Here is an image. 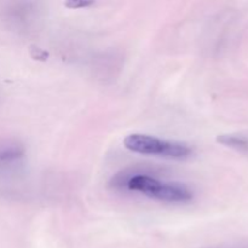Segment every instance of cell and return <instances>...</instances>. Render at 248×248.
Listing matches in <instances>:
<instances>
[{
    "instance_id": "2",
    "label": "cell",
    "mask_w": 248,
    "mask_h": 248,
    "mask_svg": "<svg viewBox=\"0 0 248 248\" xmlns=\"http://www.w3.org/2000/svg\"><path fill=\"white\" fill-rule=\"evenodd\" d=\"M124 147L135 154L169 160L189 159L194 153L193 148L186 143L165 140L147 133L127 135L124 140Z\"/></svg>"
},
{
    "instance_id": "1",
    "label": "cell",
    "mask_w": 248,
    "mask_h": 248,
    "mask_svg": "<svg viewBox=\"0 0 248 248\" xmlns=\"http://www.w3.org/2000/svg\"><path fill=\"white\" fill-rule=\"evenodd\" d=\"M110 186L116 190L131 191L167 203H188L194 199L193 189L186 184L161 179L137 170L119 172L110 181Z\"/></svg>"
},
{
    "instance_id": "6",
    "label": "cell",
    "mask_w": 248,
    "mask_h": 248,
    "mask_svg": "<svg viewBox=\"0 0 248 248\" xmlns=\"http://www.w3.org/2000/svg\"><path fill=\"white\" fill-rule=\"evenodd\" d=\"M208 248H248V246H229V247H208Z\"/></svg>"
},
{
    "instance_id": "5",
    "label": "cell",
    "mask_w": 248,
    "mask_h": 248,
    "mask_svg": "<svg viewBox=\"0 0 248 248\" xmlns=\"http://www.w3.org/2000/svg\"><path fill=\"white\" fill-rule=\"evenodd\" d=\"M92 2H68L67 6L72 7V9H78V7H86V6H90Z\"/></svg>"
},
{
    "instance_id": "3",
    "label": "cell",
    "mask_w": 248,
    "mask_h": 248,
    "mask_svg": "<svg viewBox=\"0 0 248 248\" xmlns=\"http://www.w3.org/2000/svg\"><path fill=\"white\" fill-rule=\"evenodd\" d=\"M26 154L23 144L15 140L0 142V167L18 162Z\"/></svg>"
},
{
    "instance_id": "4",
    "label": "cell",
    "mask_w": 248,
    "mask_h": 248,
    "mask_svg": "<svg viewBox=\"0 0 248 248\" xmlns=\"http://www.w3.org/2000/svg\"><path fill=\"white\" fill-rule=\"evenodd\" d=\"M217 142L224 147L248 155V135L245 133H223L218 136Z\"/></svg>"
}]
</instances>
